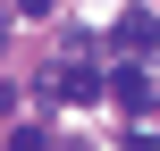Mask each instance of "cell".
Here are the masks:
<instances>
[{
    "label": "cell",
    "instance_id": "6da1fadb",
    "mask_svg": "<svg viewBox=\"0 0 160 151\" xmlns=\"http://www.w3.org/2000/svg\"><path fill=\"white\" fill-rule=\"evenodd\" d=\"M152 42H160V17H143V8H127V17H118V50H127V59H143Z\"/></svg>",
    "mask_w": 160,
    "mask_h": 151
},
{
    "label": "cell",
    "instance_id": "7a4b0ae2",
    "mask_svg": "<svg viewBox=\"0 0 160 151\" xmlns=\"http://www.w3.org/2000/svg\"><path fill=\"white\" fill-rule=\"evenodd\" d=\"M110 101H118V109H152L160 92L143 84V67H118V76H110Z\"/></svg>",
    "mask_w": 160,
    "mask_h": 151
},
{
    "label": "cell",
    "instance_id": "3957f363",
    "mask_svg": "<svg viewBox=\"0 0 160 151\" xmlns=\"http://www.w3.org/2000/svg\"><path fill=\"white\" fill-rule=\"evenodd\" d=\"M59 101H101V76H93V67H84V59H76V67H68V76H59Z\"/></svg>",
    "mask_w": 160,
    "mask_h": 151
},
{
    "label": "cell",
    "instance_id": "277c9868",
    "mask_svg": "<svg viewBox=\"0 0 160 151\" xmlns=\"http://www.w3.org/2000/svg\"><path fill=\"white\" fill-rule=\"evenodd\" d=\"M127 151H160V143H152V134H127Z\"/></svg>",
    "mask_w": 160,
    "mask_h": 151
},
{
    "label": "cell",
    "instance_id": "5b68a950",
    "mask_svg": "<svg viewBox=\"0 0 160 151\" xmlns=\"http://www.w3.org/2000/svg\"><path fill=\"white\" fill-rule=\"evenodd\" d=\"M0 25H8V17H0Z\"/></svg>",
    "mask_w": 160,
    "mask_h": 151
},
{
    "label": "cell",
    "instance_id": "8992f818",
    "mask_svg": "<svg viewBox=\"0 0 160 151\" xmlns=\"http://www.w3.org/2000/svg\"><path fill=\"white\" fill-rule=\"evenodd\" d=\"M152 109H160V101H152Z\"/></svg>",
    "mask_w": 160,
    "mask_h": 151
}]
</instances>
